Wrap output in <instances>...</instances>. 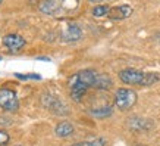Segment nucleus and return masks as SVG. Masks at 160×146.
I'll list each match as a JSON object with an SVG mask.
<instances>
[{
  "mask_svg": "<svg viewBox=\"0 0 160 146\" xmlns=\"http://www.w3.org/2000/svg\"><path fill=\"white\" fill-rule=\"evenodd\" d=\"M78 8V0H43L40 10L46 15H59Z\"/></svg>",
  "mask_w": 160,
  "mask_h": 146,
  "instance_id": "obj_1",
  "label": "nucleus"
},
{
  "mask_svg": "<svg viewBox=\"0 0 160 146\" xmlns=\"http://www.w3.org/2000/svg\"><path fill=\"white\" fill-rule=\"evenodd\" d=\"M137 103V93L131 89H118L115 93V105L121 111H128Z\"/></svg>",
  "mask_w": 160,
  "mask_h": 146,
  "instance_id": "obj_2",
  "label": "nucleus"
},
{
  "mask_svg": "<svg viewBox=\"0 0 160 146\" xmlns=\"http://www.w3.org/2000/svg\"><path fill=\"white\" fill-rule=\"evenodd\" d=\"M0 108L8 112H15L19 109V99L13 90L8 87L0 89Z\"/></svg>",
  "mask_w": 160,
  "mask_h": 146,
  "instance_id": "obj_3",
  "label": "nucleus"
},
{
  "mask_svg": "<svg viewBox=\"0 0 160 146\" xmlns=\"http://www.w3.org/2000/svg\"><path fill=\"white\" fill-rule=\"evenodd\" d=\"M146 74L140 69L135 68H125L119 73V78L122 83L131 84V86H144V80H146Z\"/></svg>",
  "mask_w": 160,
  "mask_h": 146,
  "instance_id": "obj_4",
  "label": "nucleus"
},
{
  "mask_svg": "<svg viewBox=\"0 0 160 146\" xmlns=\"http://www.w3.org/2000/svg\"><path fill=\"white\" fill-rule=\"evenodd\" d=\"M43 105L49 111L54 112V114H59V115H63V114H68V108L63 102H60V99H58L53 95H44L43 99H41Z\"/></svg>",
  "mask_w": 160,
  "mask_h": 146,
  "instance_id": "obj_5",
  "label": "nucleus"
},
{
  "mask_svg": "<svg viewBox=\"0 0 160 146\" xmlns=\"http://www.w3.org/2000/svg\"><path fill=\"white\" fill-rule=\"evenodd\" d=\"M134 12L129 5H119V6H110V9L107 12V18L110 19H115V21H119V19H126L129 18Z\"/></svg>",
  "mask_w": 160,
  "mask_h": 146,
  "instance_id": "obj_6",
  "label": "nucleus"
},
{
  "mask_svg": "<svg viewBox=\"0 0 160 146\" xmlns=\"http://www.w3.org/2000/svg\"><path fill=\"white\" fill-rule=\"evenodd\" d=\"M88 86L84 83H79L75 78H69V93H71V97H72L75 102H81V99L84 97V95L87 93Z\"/></svg>",
  "mask_w": 160,
  "mask_h": 146,
  "instance_id": "obj_7",
  "label": "nucleus"
},
{
  "mask_svg": "<svg viewBox=\"0 0 160 146\" xmlns=\"http://www.w3.org/2000/svg\"><path fill=\"white\" fill-rule=\"evenodd\" d=\"M82 37V30L79 28L77 24H68L62 31V40L66 43H72V41H78Z\"/></svg>",
  "mask_w": 160,
  "mask_h": 146,
  "instance_id": "obj_8",
  "label": "nucleus"
},
{
  "mask_svg": "<svg viewBox=\"0 0 160 146\" xmlns=\"http://www.w3.org/2000/svg\"><path fill=\"white\" fill-rule=\"evenodd\" d=\"M3 44L10 52H18L25 46V39L19 34H8L3 37Z\"/></svg>",
  "mask_w": 160,
  "mask_h": 146,
  "instance_id": "obj_9",
  "label": "nucleus"
},
{
  "mask_svg": "<svg viewBox=\"0 0 160 146\" xmlns=\"http://www.w3.org/2000/svg\"><path fill=\"white\" fill-rule=\"evenodd\" d=\"M97 75H98V73H96L94 69H82V71H79V73L73 74L72 78H75V80L79 81V83L87 84L88 87H92L94 83H96Z\"/></svg>",
  "mask_w": 160,
  "mask_h": 146,
  "instance_id": "obj_10",
  "label": "nucleus"
},
{
  "mask_svg": "<svg viewBox=\"0 0 160 146\" xmlns=\"http://www.w3.org/2000/svg\"><path fill=\"white\" fill-rule=\"evenodd\" d=\"M129 128L134 130V132H144L147 128H150V122L146 121L144 118L132 117L129 118Z\"/></svg>",
  "mask_w": 160,
  "mask_h": 146,
  "instance_id": "obj_11",
  "label": "nucleus"
},
{
  "mask_svg": "<svg viewBox=\"0 0 160 146\" xmlns=\"http://www.w3.org/2000/svg\"><path fill=\"white\" fill-rule=\"evenodd\" d=\"M73 126L71 124V122L68 121H62V122H59L58 126H56V128H54V133H56V136L59 137H68L71 136L73 133Z\"/></svg>",
  "mask_w": 160,
  "mask_h": 146,
  "instance_id": "obj_12",
  "label": "nucleus"
},
{
  "mask_svg": "<svg viewBox=\"0 0 160 146\" xmlns=\"http://www.w3.org/2000/svg\"><path fill=\"white\" fill-rule=\"evenodd\" d=\"M112 86H113V81H112V78L109 77L107 74H98L92 87L98 89V90H107V89H110Z\"/></svg>",
  "mask_w": 160,
  "mask_h": 146,
  "instance_id": "obj_13",
  "label": "nucleus"
},
{
  "mask_svg": "<svg viewBox=\"0 0 160 146\" xmlns=\"http://www.w3.org/2000/svg\"><path fill=\"white\" fill-rule=\"evenodd\" d=\"M112 112H113L112 106L110 105H107V106H102V108H94V109L90 111V114L96 118H107V117H110L112 115Z\"/></svg>",
  "mask_w": 160,
  "mask_h": 146,
  "instance_id": "obj_14",
  "label": "nucleus"
},
{
  "mask_svg": "<svg viewBox=\"0 0 160 146\" xmlns=\"http://www.w3.org/2000/svg\"><path fill=\"white\" fill-rule=\"evenodd\" d=\"M109 9H110L109 5H97L92 8L91 14H92V16H96V18H102V16H107Z\"/></svg>",
  "mask_w": 160,
  "mask_h": 146,
  "instance_id": "obj_15",
  "label": "nucleus"
},
{
  "mask_svg": "<svg viewBox=\"0 0 160 146\" xmlns=\"http://www.w3.org/2000/svg\"><path fill=\"white\" fill-rule=\"evenodd\" d=\"M73 146H106V140H104L103 137H97V139H92V140L75 143Z\"/></svg>",
  "mask_w": 160,
  "mask_h": 146,
  "instance_id": "obj_16",
  "label": "nucleus"
},
{
  "mask_svg": "<svg viewBox=\"0 0 160 146\" xmlns=\"http://www.w3.org/2000/svg\"><path fill=\"white\" fill-rule=\"evenodd\" d=\"M15 75L18 78H21V80H41V75H38V74H19V73H16Z\"/></svg>",
  "mask_w": 160,
  "mask_h": 146,
  "instance_id": "obj_17",
  "label": "nucleus"
},
{
  "mask_svg": "<svg viewBox=\"0 0 160 146\" xmlns=\"http://www.w3.org/2000/svg\"><path fill=\"white\" fill-rule=\"evenodd\" d=\"M10 140L9 133L5 132V130H0V146H6Z\"/></svg>",
  "mask_w": 160,
  "mask_h": 146,
  "instance_id": "obj_18",
  "label": "nucleus"
},
{
  "mask_svg": "<svg viewBox=\"0 0 160 146\" xmlns=\"http://www.w3.org/2000/svg\"><path fill=\"white\" fill-rule=\"evenodd\" d=\"M38 61H50V58H46V56H38Z\"/></svg>",
  "mask_w": 160,
  "mask_h": 146,
  "instance_id": "obj_19",
  "label": "nucleus"
},
{
  "mask_svg": "<svg viewBox=\"0 0 160 146\" xmlns=\"http://www.w3.org/2000/svg\"><path fill=\"white\" fill-rule=\"evenodd\" d=\"M90 2H94V3H98V2H103V0H90Z\"/></svg>",
  "mask_w": 160,
  "mask_h": 146,
  "instance_id": "obj_20",
  "label": "nucleus"
},
{
  "mask_svg": "<svg viewBox=\"0 0 160 146\" xmlns=\"http://www.w3.org/2000/svg\"><path fill=\"white\" fill-rule=\"evenodd\" d=\"M2 2H3V0H0V3H2Z\"/></svg>",
  "mask_w": 160,
  "mask_h": 146,
  "instance_id": "obj_21",
  "label": "nucleus"
},
{
  "mask_svg": "<svg viewBox=\"0 0 160 146\" xmlns=\"http://www.w3.org/2000/svg\"><path fill=\"white\" fill-rule=\"evenodd\" d=\"M0 61H2V56H0Z\"/></svg>",
  "mask_w": 160,
  "mask_h": 146,
  "instance_id": "obj_22",
  "label": "nucleus"
}]
</instances>
